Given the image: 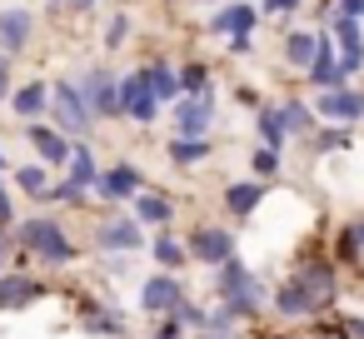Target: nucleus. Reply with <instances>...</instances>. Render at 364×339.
<instances>
[{"instance_id":"1","label":"nucleus","mask_w":364,"mask_h":339,"mask_svg":"<svg viewBox=\"0 0 364 339\" xmlns=\"http://www.w3.org/2000/svg\"><path fill=\"white\" fill-rule=\"evenodd\" d=\"M50 115H55V125L65 130V135H90V125H95V110H90V100H85V90H80V80H55V95H50Z\"/></svg>"},{"instance_id":"2","label":"nucleus","mask_w":364,"mask_h":339,"mask_svg":"<svg viewBox=\"0 0 364 339\" xmlns=\"http://www.w3.org/2000/svg\"><path fill=\"white\" fill-rule=\"evenodd\" d=\"M80 90H85L95 120H115V115H125V105H120V80H115L105 65H90V70L80 75Z\"/></svg>"},{"instance_id":"3","label":"nucleus","mask_w":364,"mask_h":339,"mask_svg":"<svg viewBox=\"0 0 364 339\" xmlns=\"http://www.w3.org/2000/svg\"><path fill=\"white\" fill-rule=\"evenodd\" d=\"M120 105H125V115L135 120V125H150L155 115H160V95H155V85H150V75L145 70H135V75H125L120 80Z\"/></svg>"},{"instance_id":"4","label":"nucleus","mask_w":364,"mask_h":339,"mask_svg":"<svg viewBox=\"0 0 364 339\" xmlns=\"http://www.w3.org/2000/svg\"><path fill=\"white\" fill-rule=\"evenodd\" d=\"M170 115H175V130H180V135H210V125H215V90H205V95H180V100L170 105Z\"/></svg>"},{"instance_id":"5","label":"nucleus","mask_w":364,"mask_h":339,"mask_svg":"<svg viewBox=\"0 0 364 339\" xmlns=\"http://www.w3.org/2000/svg\"><path fill=\"white\" fill-rule=\"evenodd\" d=\"M314 110H319V120L354 125V120H364V90H349V85H339V90H319V95H314Z\"/></svg>"},{"instance_id":"6","label":"nucleus","mask_w":364,"mask_h":339,"mask_svg":"<svg viewBox=\"0 0 364 339\" xmlns=\"http://www.w3.org/2000/svg\"><path fill=\"white\" fill-rule=\"evenodd\" d=\"M21 244H26L31 254H46V259H70V240L60 235L55 220H31V225L21 230Z\"/></svg>"},{"instance_id":"7","label":"nucleus","mask_w":364,"mask_h":339,"mask_svg":"<svg viewBox=\"0 0 364 339\" xmlns=\"http://www.w3.org/2000/svg\"><path fill=\"white\" fill-rule=\"evenodd\" d=\"M329 31H334V45H339V60H344V75L364 70V31H359V21H354V16H339V11H334Z\"/></svg>"},{"instance_id":"8","label":"nucleus","mask_w":364,"mask_h":339,"mask_svg":"<svg viewBox=\"0 0 364 339\" xmlns=\"http://www.w3.org/2000/svg\"><path fill=\"white\" fill-rule=\"evenodd\" d=\"M26 135H31V145H36V160H46V165H65L70 160V135L60 130V125H41V120H26Z\"/></svg>"},{"instance_id":"9","label":"nucleus","mask_w":364,"mask_h":339,"mask_svg":"<svg viewBox=\"0 0 364 339\" xmlns=\"http://www.w3.org/2000/svg\"><path fill=\"white\" fill-rule=\"evenodd\" d=\"M220 289H225V299H230L235 309H255V304H259V284L250 279V269H245L235 254L220 264Z\"/></svg>"},{"instance_id":"10","label":"nucleus","mask_w":364,"mask_h":339,"mask_svg":"<svg viewBox=\"0 0 364 339\" xmlns=\"http://www.w3.org/2000/svg\"><path fill=\"white\" fill-rule=\"evenodd\" d=\"M309 85H314V90H339V85H349L344 60H339V45H334L329 36H319V55H314V65H309Z\"/></svg>"},{"instance_id":"11","label":"nucleus","mask_w":364,"mask_h":339,"mask_svg":"<svg viewBox=\"0 0 364 339\" xmlns=\"http://www.w3.org/2000/svg\"><path fill=\"white\" fill-rule=\"evenodd\" d=\"M190 254H195V259H205V264H225V259L235 254V235H230V230H220V225H205V230H195V235H190Z\"/></svg>"},{"instance_id":"12","label":"nucleus","mask_w":364,"mask_h":339,"mask_svg":"<svg viewBox=\"0 0 364 339\" xmlns=\"http://www.w3.org/2000/svg\"><path fill=\"white\" fill-rule=\"evenodd\" d=\"M31 36H36V21H31V11H0V50L6 55H21L26 45H31Z\"/></svg>"},{"instance_id":"13","label":"nucleus","mask_w":364,"mask_h":339,"mask_svg":"<svg viewBox=\"0 0 364 339\" xmlns=\"http://www.w3.org/2000/svg\"><path fill=\"white\" fill-rule=\"evenodd\" d=\"M255 21H259V6H245V0H235V6H225V11L210 21V31L225 36V41H240V36L255 31Z\"/></svg>"},{"instance_id":"14","label":"nucleus","mask_w":364,"mask_h":339,"mask_svg":"<svg viewBox=\"0 0 364 339\" xmlns=\"http://www.w3.org/2000/svg\"><path fill=\"white\" fill-rule=\"evenodd\" d=\"M140 170L135 165H110V170H100V180H95V190L105 195V200H135L140 195Z\"/></svg>"},{"instance_id":"15","label":"nucleus","mask_w":364,"mask_h":339,"mask_svg":"<svg viewBox=\"0 0 364 339\" xmlns=\"http://www.w3.org/2000/svg\"><path fill=\"white\" fill-rule=\"evenodd\" d=\"M294 279H299V289L309 294V304H314V309H324V304L334 299V269H329L324 259H309Z\"/></svg>"},{"instance_id":"16","label":"nucleus","mask_w":364,"mask_h":339,"mask_svg":"<svg viewBox=\"0 0 364 339\" xmlns=\"http://www.w3.org/2000/svg\"><path fill=\"white\" fill-rule=\"evenodd\" d=\"M50 95H55V85H46V80H31V85H21V90L11 95V110H16L21 120H41V115L50 110Z\"/></svg>"},{"instance_id":"17","label":"nucleus","mask_w":364,"mask_h":339,"mask_svg":"<svg viewBox=\"0 0 364 339\" xmlns=\"http://www.w3.org/2000/svg\"><path fill=\"white\" fill-rule=\"evenodd\" d=\"M314 55H319V36H314V31H289V36H284V65H289V70L309 75Z\"/></svg>"},{"instance_id":"18","label":"nucleus","mask_w":364,"mask_h":339,"mask_svg":"<svg viewBox=\"0 0 364 339\" xmlns=\"http://www.w3.org/2000/svg\"><path fill=\"white\" fill-rule=\"evenodd\" d=\"M31 299H41V284L31 274H0V309H26Z\"/></svg>"},{"instance_id":"19","label":"nucleus","mask_w":364,"mask_h":339,"mask_svg":"<svg viewBox=\"0 0 364 339\" xmlns=\"http://www.w3.org/2000/svg\"><path fill=\"white\" fill-rule=\"evenodd\" d=\"M255 130H259V140L269 150H284V140H289V125H284V110L279 105H259L255 110Z\"/></svg>"},{"instance_id":"20","label":"nucleus","mask_w":364,"mask_h":339,"mask_svg":"<svg viewBox=\"0 0 364 339\" xmlns=\"http://www.w3.org/2000/svg\"><path fill=\"white\" fill-rule=\"evenodd\" d=\"M259 200H264V180H240V185H225V210H230V215H250Z\"/></svg>"},{"instance_id":"21","label":"nucleus","mask_w":364,"mask_h":339,"mask_svg":"<svg viewBox=\"0 0 364 339\" xmlns=\"http://www.w3.org/2000/svg\"><path fill=\"white\" fill-rule=\"evenodd\" d=\"M140 299H145V309H175L180 304V284L170 279V274H155V279H145V289H140Z\"/></svg>"},{"instance_id":"22","label":"nucleus","mask_w":364,"mask_h":339,"mask_svg":"<svg viewBox=\"0 0 364 339\" xmlns=\"http://www.w3.org/2000/svg\"><path fill=\"white\" fill-rule=\"evenodd\" d=\"M210 150H215L210 135H175V140H170V160H175V165H200Z\"/></svg>"},{"instance_id":"23","label":"nucleus","mask_w":364,"mask_h":339,"mask_svg":"<svg viewBox=\"0 0 364 339\" xmlns=\"http://www.w3.org/2000/svg\"><path fill=\"white\" fill-rule=\"evenodd\" d=\"M170 215H175V205L165 195H150V190L135 195V220L140 225H170Z\"/></svg>"},{"instance_id":"24","label":"nucleus","mask_w":364,"mask_h":339,"mask_svg":"<svg viewBox=\"0 0 364 339\" xmlns=\"http://www.w3.org/2000/svg\"><path fill=\"white\" fill-rule=\"evenodd\" d=\"M100 244L105 249H135L140 244V220H110V225H100Z\"/></svg>"},{"instance_id":"25","label":"nucleus","mask_w":364,"mask_h":339,"mask_svg":"<svg viewBox=\"0 0 364 339\" xmlns=\"http://www.w3.org/2000/svg\"><path fill=\"white\" fill-rule=\"evenodd\" d=\"M354 140H349V125H334V120H324V130H314L309 135V150L314 155H329V150H349Z\"/></svg>"},{"instance_id":"26","label":"nucleus","mask_w":364,"mask_h":339,"mask_svg":"<svg viewBox=\"0 0 364 339\" xmlns=\"http://www.w3.org/2000/svg\"><path fill=\"white\" fill-rule=\"evenodd\" d=\"M145 75H150V85H155V95H160L165 105L185 95V90H180V75H175V70H170L165 60H155V65H145Z\"/></svg>"},{"instance_id":"27","label":"nucleus","mask_w":364,"mask_h":339,"mask_svg":"<svg viewBox=\"0 0 364 339\" xmlns=\"http://www.w3.org/2000/svg\"><path fill=\"white\" fill-rule=\"evenodd\" d=\"M279 110H284L289 135H314V120H319V110H314V105H304V100H284Z\"/></svg>"},{"instance_id":"28","label":"nucleus","mask_w":364,"mask_h":339,"mask_svg":"<svg viewBox=\"0 0 364 339\" xmlns=\"http://www.w3.org/2000/svg\"><path fill=\"white\" fill-rule=\"evenodd\" d=\"M95 180H100V170H95V160H90V145H75V150H70V185L85 190V185H95Z\"/></svg>"},{"instance_id":"29","label":"nucleus","mask_w":364,"mask_h":339,"mask_svg":"<svg viewBox=\"0 0 364 339\" xmlns=\"http://www.w3.org/2000/svg\"><path fill=\"white\" fill-rule=\"evenodd\" d=\"M274 304H279V314H314V304H309V294L299 289V279H289V284H279V294H274Z\"/></svg>"},{"instance_id":"30","label":"nucleus","mask_w":364,"mask_h":339,"mask_svg":"<svg viewBox=\"0 0 364 339\" xmlns=\"http://www.w3.org/2000/svg\"><path fill=\"white\" fill-rule=\"evenodd\" d=\"M16 185H21L26 195H50V175H46V160H36V165H21V170H16Z\"/></svg>"},{"instance_id":"31","label":"nucleus","mask_w":364,"mask_h":339,"mask_svg":"<svg viewBox=\"0 0 364 339\" xmlns=\"http://www.w3.org/2000/svg\"><path fill=\"white\" fill-rule=\"evenodd\" d=\"M180 90H185V95H205V90H210V70H205L200 60H190V65L180 70Z\"/></svg>"},{"instance_id":"32","label":"nucleus","mask_w":364,"mask_h":339,"mask_svg":"<svg viewBox=\"0 0 364 339\" xmlns=\"http://www.w3.org/2000/svg\"><path fill=\"white\" fill-rule=\"evenodd\" d=\"M250 170H255V180H274V175H279V150H269V145L255 150V155H250Z\"/></svg>"},{"instance_id":"33","label":"nucleus","mask_w":364,"mask_h":339,"mask_svg":"<svg viewBox=\"0 0 364 339\" xmlns=\"http://www.w3.org/2000/svg\"><path fill=\"white\" fill-rule=\"evenodd\" d=\"M359 249H364V220H354V225L339 235V254H344V259H354Z\"/></svg>"},{"instance_id":"34","label":"nucleus","mask_w":364,"mask_h":339,"mask_svg":"<svg viewBox=\"0 0 364 339\" xmlns=\"http://www.w3.org/2000/svg\"><path fill=\"white\" fill-rule=\"evenodd\" d=\"M125 36H130V16H110V26H105V50H120Z\"/></svg>"},{"instance_id":"35","label":"nucleus","mask_w":364,"mask_h":339,"mask_svg":"<svg viewBox=\"0 0 364 339\" xmlns=\"http://www.w3.org/2000/svg\"><path fill=\"white\" fill-rule=\"evenodd\" d=\"M155 259H160V264H180V259H185V249H180L170 235H160V240H155Z\"/></svg>"},{"instance_id":"36","label":"nucleus","mask_w":364,"mask_h":339,"mask_svg":"<svg viewBox=\"0 0 364 339\" xmlns=\"http://www.w3.org/2000/svg\"><path fill=\"white\" fill-rule=\"evenodd\" d=\"M11 95H16V90H11V55L0 50V105H6Z\"/></svg>"},{"instance_id":"37","label":"nucleus","mask_w":364,"mask_h":339,"mask_svg":"<svg viewBox=\"0 0 364 339\" xmlns=\"http://www.w3.org/2000/svg\"><path fill=\"white\" fill-rule=\"evenodd\" d=\"M334 11H339V16H354V21H364V0H334Z\"/></svg>"},{"instance_id":"38","label":"nucleus","mask_w":364,"mask_h":339,"mask_svg":"<svg viewBox=\"0 0 364 339\" xmlns=\"http://www.w3.org/2000/svg\"><path fill=\"white\" fill-rule=\"evenodd\" d=\"M264 11L269 16H289V11H299V0H264Z\"/></svg>"},{"instance_id":"39","label":"nucleus","mask_w":364,"mask_h":339,"mask_svg":"<svg viewBox=\"0 0 364 339\" xmlns=\"http://www.w3.org/2000/svg\"><path fill=\"white\" fill-rule=\"evenodd\" d=\"M11 215H16V210H11V195H6V185H0V230L11 225Z\"/></svg>"},{"instance_id":"40","label":"nucleus","mask_w":364,"mask_h":339,"mask_svg":"<svg viewBox=\"0 0 364 339\" xmlns=\"http://www.w3.org/2000/svg\"><path fill=\"white\" fill-rule=\"evenodd\" d=\"M349 334H354V339H364V319H349Z\"/></svg>"},{"instance_id":"41","label":"nucleus","mask_w":364,"mask_h":339,"mask_svg":"<svg viewBox=\"0 0 364 339\" xmlns=\"http://www.w3.org/2000/svg\"><path fill=\"white\" fill-rule=\"evenodd\" d=\"M70 6H75V11H90V6H95V0H70Z\"/></svg>"},{"instance_id":"42","label":"nucleus","mask_w":364,"mask_h":339,"mask_svg":"<svg viewBox=\"0 0 364 339\" xmlns=\"http://www.w3.org/2000/svg\"><path fill=\"white\" fill-rule=\"evenodd\" d=\"M0 170H6V155H0Z\"/></svg>"}]
</instances>
